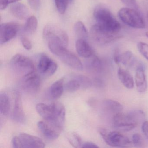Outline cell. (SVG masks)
Masks as SVG:
<instances>
[{
    "label": "cell",
    "instance_id": "obj_1",
    "mask_svg": "<svg viewBox=\"0 0 148 148\" xmlns=\"http://www.w3.org/2000/svg\"><path fill=\"white\" fill-rule=\"evenodd\" d=\"M145 118V114L140 110L132 111L128 113L119 112L113 116L112 124L118 130L130 131L141 122H144Z\"/></svg>",
    "mask_w": 148,
    "mask_h": 148
},
{
    "label": "cell",
    "instance_id": "obj_2",
    "mask_svg": "<svg viewBox=\"0 0 148 148\" xmlns=\"http://www.w3.org/2000/svg\"><path fill=\"white\" fill-rule=\"evenodd\" d=\"M43 37L52 53L59 48H66L69 38L66 33L55 25H47L43 30Z\"/></svg>",
    "mask_w": 148,
    "mask_h": 148
},
{
    "label": "cell",
    "instance_id": "obj_3",
    "mask_svg": "<svg viewBox=\"0 0 148 148\" xmlns=\"http://www.w3.org/2000/svg\"><path fill=\"white\" fill-rule=\"evenodd\" d=\"M93 16L96 24L101 27L113 32H120V23L108 8L101 6H98L94 10Z\"/></svg>",
    "mask_w": 148,
    "mask_h": 148
},
{
    "label": "cell",
    "instance_id": "obj_4",
    "mask_svg": "<svg viewBox=\"0 0 148 148\" xmlns=\"http://www.w3.org/2000/svg\"><path fill=\"white\" fill-rule=\"evenodd\" d=\"M98 132L105 142L110 146L118 148H130L132 143L130 138L118 131L108 132L99 128Z\"/></svg>",
    "mask_w": 148,
    "mask_h": 148
},
{
    "label": "cell",
    "instance_id": "obj_5",
    "mask_svg": "<svg viewBox=\"0 0 148 148\" xmlns=\"http://www.w3.org/2000/svg\"><path fill=\"white\" fill-rule=\"evenodd\" d=\"M118 14L121 21L130 27L136 29L145 27L143 18L135 8H123L119 11Z\"/></svg>",
    "mask_w": 148,
    "mask_h": 148
},
{
    "label": "cell",
    "instance_id": "obj_6",
    "mask_svg": "<svg viewBox=\"0 0 148 148\" xmlns=\"http://www.w3.org/2000/svg\"><path fill=\"white\" fill-rule=\"evenodd\" d=\"M90 35L92 38L95 42L101 45L114 42L123 37L120 33L108 31L97 24L92 27Z\"/></svg>",
    "mask_w": 148,
    "mask_h": 148
},
{
    "label": "cell",
    "instance_id": "obj_7",
    "mask_svg": "<svg viewBox=\"0 0 148 148\" xmlns=\"http://www.w3.org/2000/svg\"><path fill=\"white\" fill-rule=\"evenodd\" d=\"M68 66L76 70H83V64L78 58L74 53L66 49V48H59L52 53Z\"/></svg>",
    "mask_w": 148,
    "mask_h": 148
},
{
    "label": "cell",
    "instance_id": "obj_8",
    "mask_svg": "<svg viewBox=\"0 0 148 148\" xmlns=\"http://www.w3.org/2000/svg\"><path fill=\"white\" fill-rule=\"evenodd\" d=\"M10 64L14 70L23 73L22 76L35 70L32 60L21 54H17L14 56Z\"/></svg>",
    "mask_w": 148,
    "mask_h": 148
},
{
    "label": "cell",
    "instance_id": "obj_9",
    "mask_svg": "<svg viewBox=\"0 0 148 148\" xmlns=\"http://www.w3.org/2000/svg\"><path fill=\"white\" fill-rule=\"evenodd\" d=\"M20 28V25L16 22H7L1 24L0 30L1 45L5 44L14 38Z\"/></svg>",
    "mask_w": 148,
    "mask_h": 148
},
{
    "label": "cell",
    "instance_id": "obj_10",
    "mask_svg": "<svg viewBox=\"0 0 148 148\" xmlns=\"http://www.w3.org/2000/svg\"><path fill=\"white\" fill-rule=\"evenodd\" d=\"M51 106L53 110L52 119L48 123L62 130L65 123V108L63 104L58 102L53 103Z\"/></svg>",
    "mask_w": 148,
    "mask_h": 148
},
{
    "label": "cell",
    "instance_id": "obj_11",
    "mask_svg": "<svg viewBox=\"0 0 148 148\" xmlns=\"http://www.w3.org/2000/svg\"><path fill=\"white\" fill-rule=\"evenodd\" d=\"M21 82L24 89L31 92H36L40 85V78L35 70L22 76Z\"/></svg>",
    "mask_w": 148,
    "mask_h": 148
},
{
    "label": "cell",
    "instance_id": "obj_12",
    "mask_svg": "<svg viewBox=\"0 0 148 148\" xmlns=\"http://www.w3.org/2000/svg\"><path fill=\"white\" fill-rule=\"evenodd\" d=\"M39 71L43 75L51 76L53 75L58 69L57 63L46 55H41L38 65Z\"/></svg>",
    "mask_w": 148,
    "mask_h": 148
},
{
    "label": "cell",
    "instance_id": "obj_13",
    "mask_svg": "<svg viewBox=\"0 0 148 148\" xmlns=\"http://www.w3.org/2000/svg\"><path fill=\"white\" fill-rule=\"evenodd\" d=\"M38 127L43 136L49 140H54L58 138L62 130L46 121L38 122Z\"/></svg>",
    "mask_w": 148,
    "mask_h": 148
},
{
    "label": "cell",
    "instance_id": "obj_14",
    "mask_svg": "<svg viewBox=\"0 0 148 148\" xmlns=\"http://www.w3.org/2000/svg\"><path fill=\"white\" fill-rule=\"evenodd\" d=\"M12 119L15 122L21 124L25 123L26 121V116L23 110L21 96L18 92L15 93Z\"/></svg>",
    "mask_w": 148,
    "mask_h": 148
},
{
    "label": "cell",
    "instance_id": "obj_15",
    "mask_svg": "<svg viewBox=\"0 0 148 148\" xmlns=\"http://www.w3.org/2000/svg\"><path fill=\"white\" fill-rule=\"evenodd\" d=\"M23 148H43L45 144L41 138L26 133H21L19 136Z\"/></svg>",
    "mask_w": 148,
    "mask_h": 148
},
{
    "label": "cell",
    "instance_id": "obj_16",
    "mask_svg": "<svg viewBox=\"0 0 148 148\" xmlns=\"http://www.w3.org/2000/svg\"><path fill=\"white\" fill-rule=\"evenodd\" d=\"M135 71L134 80L137 90L140 93H144L146 91L148 87L145 74V66L139 67Z\"/></svg>",
    "mask_w": 148,
    "mask_h": 148
},
{
    "label": "cell",
    "instance_id": "obj_17",
    "mask_svg": "<svg viewBox=\"0 0 148 148\" xmlns=\"http://www.w3.org/2000/svg\"><path fill=\"white\" fill-rule=\"evenodd\" d=\"M76 49L78 54L84 58L91 57L94 53V51L86 40L78 39L76 42Z\"/></svg>",
    "mask_w": 148,
    "mask_h": 148
},
{
    "label": "cell",
    "instance_id": "obj_18",
    "mask_svg": "<svg viewBox=\"0 0 148 148\" xmlns=\"http://www.w3.org/2000/svg\"><path fill=\"white\" fill-rule=\"evenodd\" d=\"M10 11L14 17L19 19H25L28 18L29 10L27 7L22 3L16 2L12 4Z\"/></svg>",
    "mask_w": 148,
    "mask_h": 148
},
{
    "label": "cell",
    "instance_id": "obj_19",
    "mask_svg": "<svg viewBox=\"0 0 148 148\" xmlns=\"http://www.w3.org/2000/svg\"><path fill=\"white\" fill-rule=\"evenodd\" d=\"M117 75L119 79L125 87L129 89L133 88L134 79L128 70L119 67L118 70Z\"/></svg>",
    "mask_w": 148,
    "mask_h": 148
},
{
    "label": "cell",
    "instance_id": "obj_20",
    "mask_svg": "<svg viewBox=\"0 0 148 148\" xmlns=\"http://www.w3.org/2000/svg\"><path fill=\"white\" fill-rule=\"evenodd\" d=\"M64 79L62 78L52 85L49 91V96L51 99H57L62 96L64 90Z\"/></svg>",
    "mask_w": 148,
    "mask_h": 148
},
{
    "label": "cell",
    "instance_id": "obj_21",
    "mask_svg": "<svg viewBox=\"0 0 148 148\" xmlns=\"http://www.w3.org/2000/svg\"><path fill=\"white\" fill-rule=\"evenodd\" d=\"M36 111L39 115L47 122H51L52 119L53 110L51 106L47 105L43 103L37 104Z\"/></svg>",
    "mask_w": 148,
    "mask_h": 148
},
{
    "label": "cell",
    "instance_id": "obj_22",
    "mask_svg": "<svg viewBox=\"0 0 148 148\" xmlns=\"http://www.w3.org/2000/svg\"><path fill=\"white\" fill-rule=\"evenodd\" d=\"M88 58L86 65L87 68L92 71L101 72L103 69V64L100 58L94 54Z\"/></svg>",
    "mask_w": 148,
    "mask_h": 148
},
{
    "label": "cell",
    "instance_id": "obj_23",
    "mask_svg": "<svg viewBox=\"0 0 148 148\" xmlns=\"http://www.w3.org/2000/svg\"><path fill=\"white\" fill-rule=\"evenodd\" d=\"M105 109L110 112L115 113L122 112L123 109V105L118 101L112 99H106L103 102Z\"/></svg>",
    "mask_w": 148,
    "mask_h": 148
},
{
    "label": "cell",
    "instance_id": "obj_24",
    "mask_svg": "<svg viewBox=\"0 0 148 148\" xmlns=\"http://www.w3.org/2000/svg\"><path fill=\"white\" fill-rule=\"evenodd\" d=\"M10 104L9 97L5 92L0 93V112L1 115L7 116L10 111Z\"/></svg>",
    "mask_w": 148,
    "mask_h": 148
},
{
    "label": "cell",
    "instance_id": "obj_25",
    "mask_svg": "<svg viewBox=\"0 0 148 148\" xmlns=\"http://www.w3.org/2000/svg\"><path fill=\"white\" fill-rule=\"evenodd\" d=\"M38 20L34 16H30L27 18L24 27V32L28 35L33 34L37 30Z\"/></svg>",
    "mask_w": 148,
    "mask_h": 148
},
{
    "label": "cell",
    "instance_id": "obj_26",
    "mask_svg": "<svg viewBox=\"0 0 148 148\" xmlns=\"http://www.w3.org/2000/svg\"><path fill=\"white\" fill-rule=\"evenodd\" d=\"M74 32L78 39L87 40L88 32L83 22L80 21L76 22L74 25Z\"/></svg>",
    "mask_w": 148,
    "mask_h": 148
},
{
    "label": "cell",
    "instance_id": "obj_27",
    "mask_svg": "<svg viewBox=\"0 0 148 148\" xmlns=\"http://www.w3.org/2000/svg\"><path fill=\"white\" fill-rule=\"evenodd\" d=\"M66 138L74 148L82 147V139L80 136L76 132H70L66 134Z\"/></svg>",
    "mask_w": 148,
    "mask_h": 148
},
{
    "label": "cell",
    "instance_id": "obj_28",
    "mask_svg": "<svg viewBox=\"0 0 148 148\" xmlns=\"http://www.w3.org/2000/svg\"><path fill=\"white\" fill-rule=\"evenodd\" d=\"M81 87L79 82L76 79H73L68 81L64 86V89L69 92L77 91Z\"/></svg>",
    "mask_w": 148,
    "mask_h": 148
},
{
    "label": "cell",
    "instance_id": "obj_29",
    "mask_svg": "<svg viewBox=\"0 0 148 148\" xmlns=\"http://www.w3.org/2000/svg\"><path fill=\"white\" fill-rule=\"evenodd\" d=\"M74 78L78 80L83 88H88L92 86V82L86 76L82 75H76Z\"/></svg>",
    "mask_w": 148,
    "mask_h": 148
},
{
    "label": "cell",
    "instance_id": "obj_30",
    "mask_svg": "<svg viewBox=\"0 0 148 148\" xmlns=\"http://www.w3.org/2000/svg\"><path fill=\"white\" fill-rule=\"evenodd\" d=\"M58 12L60 14L65 13L70 0H54Z\"/></svg>",
    "mask_w": 148,
    "mask_h": 148
},
{
    "label": "cell",
    "instance_id": "obj_31",
    "mask_svg": "<svg viewBox=\"0 0 148 148\" xmlns=\"http://www.w3.org/2000/svg\"><path fill=\"white\" fill-rule=\"evenodd\" d=\"M132 145L137 147L143 148L145 147V142L140 134L139 133H134L132 136Z\"/></svg>",
    "mask_w": 148,
    "mask_h": 148
},
{
    "label": "cell",
    "instance_id": "obj_32",
    "mask_svg": "<svg viewBox=\"0 0 148 148\" xmlns=\"http://www.w3.org/2000/svg\"><path fill=\"white\" fill-rule=\"evenodd\" d=\"M137 47L140 53L148 60V44L140 42L138 44Z\"/></svg>",
    "mask_w": 148,
    "mask_h": 148
},
{
    "label": "cell",
    "instance_id": "obj_33",
    "mask_svg": "<svg viewBox=\"0 0 148 148\" xmlns=\"http://www.w3.org/2000/svg\"><path fill=\"white\" fill-rule=\"evenodd\" d=\"M20 0H0V8L1 10L5 9L8 5L18 2Z\"/></svg>",
    "mask_w": 148,
    "mask_h": 148
},
{
    "label": "cell",
    "instance_id": "obj_34",
    "mask_svg": "<svg viewBox=\"0 0 148 148\" xmlns=\"http://www.w3.org/2000/svg\"><path fill=\"white\" fill-rule=\"evenodd\" d=\"M21 41L22 45L26 50H30L32 49V45L30 40L25 36H22L21 38Z\"/></svg>",
    "mask_w": 148,
    "mask_h": 148
},
{
    "label": "cell",
    "instance_id": "obj_35",
    "mask_svg": "<svg viewBox=\"0 0 148 148\" xmlns=\"http://www.w3.org/2000/svg\"><path fill=\"white\" fill-rule=\"evenodd\" d=\"M27 1L30 7L33 10L35 11H38L39 10L41 4L40 0H27Z\"/></svg>",
    "mask_w": 148,
    "mask_h": 148
},
{
    "label": "cell",
    "instance_id": "obj_36",
    "mask_svg": "<svg viewBox=\"0 0 148 148\" xmlns=\"http://www.w3.org/2000/svg\"><path fill=\"white\" fill-rule=\"evenodd\" d=\"M13 147L14 148H23V145L19 137L14 136L12 139Z\"/></svg>",
    "mask_w": 148,
    "mask_h": 148
},
{
    "label": "cell",
    "instance_id": "obj_37",
    "mask_svg": "<svg viewBox=\"0 0 148 148\" xmlns=\"http://www.w3.org/2000/svg\"><path fill=\"white\" fill-rule=\"evenodd\" d=\"M122 3L128 6L137 8V3L136 0H120Z\"/></svg>",
    "mask_w": 148,
    "mask_h": 148
},
{
    "label": "cell",
    "instance_id": "obj_38",
    "mask_svg": "<svg viewBox=\"0 0 148 148\" xmlns=\"http://www.w3.org/2000/svg\"><path fill=\"white\" fill-rule=\"evenodd\" d=\"M142 130L144 135L148 139V121L143 122L142 125Z\"/></svg>",
    "mask_w": 148,
    "mask_h": 148
},
{
    "label": "cell",
    "instance_id": "obj_39",
    "mask_svg": "<svg viewBox=\"0 0 148 148\" xmlns=\"http://www.w3.org/2000/svg\"><path fill=\"white\" fill-rule=\"evenodd\" d=\"M82 148H98L99 146L92 142H86L83 143Z\"/></svg>",
    "mask_w": 148,
    "mask_h": 148
},
{
    "label": "cell",
    "instance_id": "obj_40",
    "mask_svg": "<svg viewBox=\"0 0 148 148\" xmlns=\"http://www.w3.org/2000/svg\"><path fill=\"white\" fill-rule=\"evenodd\" d=\"M93 84L95 86L97 87H103L104 86V83L101 79L96 78L94 79Z\"/></svg>",
    "mask_w": 148,
    "mask_h": 148
},
{
    "label": "cell",
    "instance_id": "obj_41",
    "mask_svg": "<svg viewBox=\"0 0 148 148\" xmlns=\"http://www.w3.org/2000/svg\"><path fill=\"white\" fill-rule=\"evenodd\" d=\"M145 35H146V37L148 38V32H146V33H145Z\"/></svg>",
    "mask_w": 148,
    "mask_h": 148
},
{
    "label": "cell",
    "instance_id": "obj_42",
    "mask_svg": "<svg viewBox=\"0 0 148 148\" xmlns=\"http://www.w3.org/2000/svg\"><path fill=\"white\" fill-rule=\"evenodd\" d=\"M147 19H148V12L147 13Z\"/></svg>",
    "mask_w": 148,
    "mask_h": 148
},
{
    "label": "cell",
    "instance_id": "obj_43",
    "mask_svg": "<svg viewBox=\"0 0 148 148\" xmlns=\"http://www.w3.org/2000/svg\"><path fill=\"white\" fill-rule=\"evenodd\" d=\"M70 1H72V0H70Z\"/></svg>",
    "mask_w": 148,
    "mask_h": 148
}]
</instances>
